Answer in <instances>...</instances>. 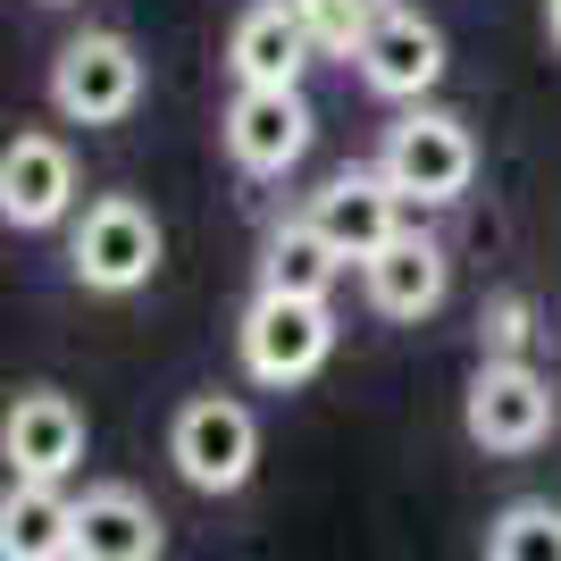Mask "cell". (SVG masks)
I'll return each instance as SVG.
<instances>
[{
	"label": "cell",
	"instance_id": "cell-1",
	"mask_svg": "<svg viewBox=\"0 0 561 561\" xmlns=\"http://www.w3.org/2000/svg\"><path fill=\"white\" fill-rule=\"evenodd\" d=\"M377 168H386V185H394L402 202H420V210H453V202L469 193V176H478V142H469V126L453 110H411V117L386 126Z\"/></svg>",
	"mask_w": 561,
	"mask_h": 561
},
{
	"label": "cell",
	"instance_id": "cell-2",
	"mask_svg": "<svg viewBox=\"0 0 561 561\" xmlns=\"http://www.w3.org/2000/svg\"><path fill=\"white\" fill-rule=\"evenodd\" d=\"M234 352H243L252 386H310L335 352V310L310 302V294H252Z\"/></svg>",
	"mask_w": 561,
	"mask_h": 561
},
{
	"label": "cell",
	"instance_id": "cell-3",
	"mask_svg": "<svg viewBox=\"0 0 561 561\" xmlns=\"http://www.w3.org/2000/svg\"><path fill=\"white\" fill-rule=\"evenodd\" d=\"M68 268L84 294H135V285H151V268H160V218L142 210L135 193L84 202V218L68 234Z\"/></svg>",
	"mask_w": 561,
	"mask_h": 561
},
{
	"label": "cell",
	"instance_id": "cell-4",
	"mask_svg": "<svg viewBox=\"0 0 561 561\" xmlns=\"http://www.w3.org/2000/svg\"><path fill=\"white\" fill-rule=\"evenodd\" d=\"M168 461L193 494H234L252 486L260 469V427L234 394H193L176 420H168Z\"/></svg>",
	"mask_w": 561,
	"mask_h": 561
},
{
	"label": "cell",
	"instance_id": "cell-5",
	"mask_svg": "<svg viewBox=\"0 0 561 561\" xmlns=\"http://www.w3.org/2000/svg\"><path fill=\"white\" fill-rule=\"evenodd\" d=\"M135 101H142V59L126 34H76L50 59V110L68 126H117V117H135Z\"/></svg>",
	"mask_w": 561,
	"mask_h": 561
},
{
	"label": "cell",
	"instance_id": "cell-6",
	"mask_svg": "<svg viewBox=\"0 0 561 561\" xmlns=\"http://www.w3.org/2000/svg\"><path fill=\"white\" fill-rule=\"evenodd\" d=\"M218 135H227V160L243 168V176H285V168L310 151L319 117H310L302 84H234Z\"/></svg>",
	"mask_w": 561,
	"mask_h": 561
},
{
	"label": "cell",
	"instance_id": "cell-7",
	"mask_svg": "<svg viewBox=\"0 0 561 561\" xmlns=\"http://www.w3.org/2000/svg\"><path fill=\"white\" fill-rule=\"evenodd\" d=\"M461 427L478 453H537L553 436V386L528 360H486L461 402Z\"/></svg>",
	"mask_w": 561,
	"mask_h": 561
},
{
	"label": "cell",
	"instance_id": "cell-8",
	"mask_svg": "<svg viewBox=\"0 0 561 561\" xmlns=\"http://www.w3.org/2000/svg\"><path fill=\"white\" fill-rule=\"evenodd\" d=\"M302 218L328 234L344 260H377L402 234V193L386 185V168H344V176H328V185L310 193Z\"/></svg>",
	"mask_w": 561,
	"mask_h": 561
},
{
	"label": "cell",
	"instance_id": "cell-9",
	"mask_svg": "<svg viewBox=\"0 0 561 561\" xmlns=\"http://www.w3.org/2000/svg\"><path fill=\"white\" fill-rule=\"evenodd\" d=\"M360 285H369V310H377V319H394V328H420V319H436V310H445L453 260H445V243H436V234L402 227L377 260H360Z\"/></svg>",
	"mask_w": 561,
	"mask_h": 561
},
{
	"label": "cell",
	"instance_id": "cell-10",
	"mask_svg": "<svg viewBox=\"0 0 561 561\" xmlns=\"http://www.w3.org/2000/svg\"><path fill=\"white\" fill-rule=\"evenodd\" d=\"M352 68H360V84L386 101H420L436 76H445V34H436V18H420V9H386V18L369 25V43L352 50Z\"/></svg>",
	"mask_w": 561,
	"mask_h": 561
},
{
	"label": "cell",
	"instance_id": "cell-11",
	"mask_svg": "<svg viewBox=\"0 0 561 561\" xmlns=\"http://www.w3.org/2000/svg\"><path fill=\"white\" fill-rule=\"evenodd\" d=\"M76 210V160L59 135H18L9 151H0V218L25 234L59 227V218Z\"/></svg>",
	"mask_w": 561,
	"mask_h": 561
},
{
	"label": "cell",
	"instance_id": "cell-12",
	"mask_svg": "<svg viewBox=\"0 0 561 561\" xmlns=\"http://www.w3.org/2000/svg\"><path fill=\"white\" fill-rule=\"evenodd\" d=\"M0 453H9V478H43V486H59V478H68V469L84 461V411H76L68 394L34 386V394H18V402H9Z\"/></svg>",
	"mask_w": 561,
	"mask_h": 561
},
{
	"label": "cell",
	"instance_id": "cell-13",
	"mask_svg": "<svg viewBox=\"0 0 561 561\" xmlns=\"http://www.w3.org/2000/svg\"><path fill=\"white\" fill-rule=\"evenodd\" d=\"M310 50H319V34H310L302 0H252L227 34V68L234 84H302Z\"/></svg>",
	"mask_w": 561,
	"mask_h": 561
},
{
	"label": "cell",
	"instance_id": "cell-14",
	"mask_svg": "<svg viewBox=\"0 0 561 561\" xmlns=\"http://www.w3.org/2000/svg\"><path fill=\"white\" fill-rule=\"evenodd\" d=\"M160 512L135 486H84L76 503V561H160Z\"/></svg>",
	"mask_w": 561,
	"mask_h": 561
},
{
	"label": "cell",
	"instance_id": "cell-15",
	"mask_svg": "<svg viewBox=\"0 0 561 561\" xmlns=\"http://www.w3.org/2000/svg\"><path fill=\"white\" fill-rule=\"evenodd\" d=\"M0 561H76V503L59 486H43V478H9Z\"/></svg>",
	"mask_w": 561,
	"mask_h": 561
},
{
	"label": "cell",
	"instance_id": "cell-16",
	"mask_svg": "<svg viewBox=\"0 0 561 561\" xmlns=\"http://www.w3.org/2000/svg\"><path fill=\"white\" fill-rule=\"evenodd\" d=\"M344 268L352 260L335 252L310 218H285V227H268V243H260V294H310V302H328Z\"/></svg>",
	"mask_w": 561,
	"mask_h": 561
},
{
	"label": "cell",
	"instance_id": "cell-17",
	"mask_svg": "<svg viewBox=\"0 0 561 561\" xmlns=\"http://www.w3.org/2000/svg\"><path fill=\"white\" fill-rule=\"evenodd\" d=\"M486 561H561V503H512L486 528Z\"/></svg>",
	"mask_w": 561,
	"mask_h": 561
},
{
	"label": "cell",
	"instance_id": "cell-18",
	"mask_svg": "<svg viewBox=\"0 0 561 561\" xmlns=\"http://www.w3.org/2000/svg\"><path fill=\"white\" fill-rule=\"evenodd\" d=\"M394 0H302V18H310V34H319V50H360L369 43V25L386 18Z\"/></svg>",
	"mask_w": 561,
	"mask_h": 561
},
{
	"label": "cell",
	"instance_id": "cell-19",
	"mask_svg": "<svg viewBox=\"0 0 561 561\" xmlns=\"http://www.w3.org/2000/svg\"><path fill=\"white\" fill-rule=\"evenodd\" d=\"M519 352H528V302L503 294V302H494V360H519Z\"/></svg>",
	"mask_w": 561,
	"mask_h": 561
},
{
	"label": "cell",
	"instance_id": "cell-20",
	"mask_svg": "<svg viewBox=\"0 0 561 561\" xmlns=\"http://www.w3.org/2000/svg\"><path fill=\"white\" fill-rule=\"evenodd\" d=\"M545 25H553V43H561V0H545Z\"/></svg>",
	"mask_w": 561,
	"mask_h": 561
},
{
	"label": "cell",
	"instance_id": "cell-21",
	"mask_svg": "<svg viewBox=\"0 0 561 561\" xmlns=\"http://www.w3.org/2000/svg\"><path fill=\"white\" fill-rule=\"evenodd\" d=\"M43 9H68V0H43Z\"/></svg>",
	"mask_w": 561,
	"mask_h": 561
}]
</instances>
